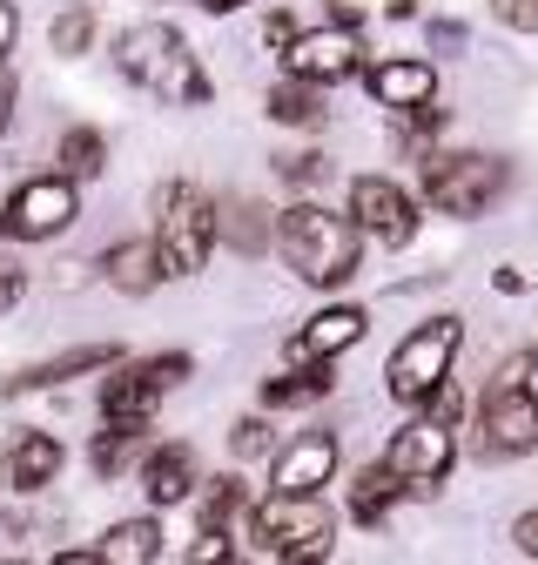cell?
<instances>
[{"label": "cell", "mask_w": 538, "mask_h": 565, "mask_svg": "<svg viewBox=\"0 0 538 565\" xmlns=\"http://www.w3.org/2000/svg\"><path fill=\"white\" fill-rule=\"evenodd\" d=\"M277 243H283L290 269H297L303 282H316V290H336V282H351V276H357V256H364V230H357V216H336V209H323V202H297V209H283Z\"/></svg>", "instance_id": "obj_1"}, {"label": "cell", "mask_w": 538, "mask_h": 565, "mask_svg": "<svg viewBox=\"0 0 538 565\" xmlns=\"http://www.w3.org/2000/svg\"><path fill=\"white\" fill-rule=\"evenodd\" d=\"M115 61H121V75H128L134 88H149V95H162V102H175V108H202V102H209V75L195 67L189 41H182L175 28H162V21L128 28V34L115 41Z\"/></svg>", "instance_id": "obj_2"}, {"label": "cell", "mask_w": 538, "mask_h": 565, "mask_svg": "<svg viewBox=\"0 0 538 565\" xmlns=\"http://www.w3.org/2000/svg\"><path fill=\"white\" fill-rule=\"evenodd\" d=\"M336 519L316 491H269L249 505V552L256 558H330Z\"/></svg>", "instance_id": "obj_3"}, {"label": "cell", "mask_w": 538, "mask_h": 565, "mask_svg": "<svg viewBox=\"0 0 538 565\" xmlns=\"http://www.w3.org/2000/svg\"><path fill=\"white\" fill-rule=\"evenodd\" d=\"M155 249L169 276H195L216 249V202L202 195L195 182H169L155 195Z\"/></svg>", "instance_id": "obj_4"}, {"label": "cell", "mask_w": 538, "mask_h": 565, "mask_svg": "<svg viewBox=\"0 0 538 565\" xmlns=\"http://www.w3.org/2000/svg\"><path fill=\"white\" fill-rule=\"evenodd\" d=\"M538 445V404H531V391H525V371H518V358L492 377V391L478 397V451L485 458H518V451H531Z\"/></svg>", "instance_id": "obj_5"}, {"label": "cell", "mask_w": 538, "mask_h": 565, "mask_svg": "<svg viewBox=\"0 0 538 565\" xmlns=\"http://www.w3.org/2000/svg\"><path fill=\"white\" fill-rule=\"evenodd\" d=\"M451 358H458V317H431L424 330H411L390 350V371H384L390 397L397 404H424L451 377Z\"/></svg>", "instance_id": "obj_6"}, {"label": "cell", "mask_w": 538, "mask_h": 565, "mask_svg": "<svg viewBox=\"0 0 538 565\" xmlns=\"http://www.w3.org/2000/svg\"><path fill=\"white\" fill-rule=\"evenodd\" d=\"M82 216V202H75V175H34L8 195V209H0V236H14V243H47L61 236L67 223Z\"/></svg>", "instance_id": "obj_7"}, {"label": "cell", "mask_w": 538, "mask_h": 565, "mask_svg": "<svg viewBox=\"0 0 538 565\" xmlns=\"http://www.w3.org/2000/svg\"><path fill=\"white\" fill-rule=\"evenodd\" d=\"M451 458H458V438H451V424L444 417H418V424H404V431L384 445V465L411 484V499H424V491H438L444 484V471H451Z\"/></svg>", "instance_id": "obj_8"}, {"label": "cell", "mask_w": 538, "mask_h": 565, "mask_svg": "<svg viewBox=\"0 0 538 565\" xmlns=\"http://www.w3.org/2000/svg\"><path fill=\"white\" fill-rule=\"evenodd\" d=\"M498 189H505V162L492 156H431L424 162V195L444 216H478Z\"/></svg>", "instance_id": "obj_9"}, {"label": "cell", "mask_w": 538, "mask_h": 565, "mask_svg": "<svg viewBox=\"0 0 538 565\" xmlns=\"http://www.w3.org/2000/svg\"><path fill=\"white\" fill-rule=\"evenodd\" d=\"M182 377H189V358H182V350L128 364V371L108 377V391H101V417H115V424H149V411L162 404V391H175Z\"/></svg>", "instance_id": "obj_10"}, {"label": "cell", "mask_w": 538, "mask_h": 565, "mask_svg": "<svg viewBox=\"0 0 538 565\" xmlns=\"http://www.w3.org/2000/svg\"><path fill=\"white\" fill-rule=\"evenodd\" d=\"M351 216H357V230L377 236L384 249H404V243L418 236L411 195H404L397 182H384V175H357V182H351Z\"/></svg>", "instance_id": "obj_11"}, {"label": "cell", "mask_w": 538, "mask_h": 565, "mask_svg": "<svg viewBox=\"0 0 538 565\" xmlns=\"http://www.w3.org/2000/svg\"><path fill=\"white\" fill-rule=\"evenodd\" d=\"M357 34L336 21V28H316V34H297L290 47H283V61H290V75H303V82H344V75H357Z\"/></svg>", "instance_id": "obj_12"}, {"label": "cell", "mask_w": 538, "mask_h": 565, "mask_svg": "<svg viewBox=\"0 0 538 565\" xmlns=\"http://www.w3.org/2000/svg\"><path fill=\"white\" fill-rule=\"evenodd\" d=\"M336 471V438L330 431H303L277 451V465H269V484L277 491H323Z\"/></svg>", "instance_id": "obj_13"}, {"label": "cell", "mask_w": 538, "mask_h": 565, "mask_svg": "<svg viewBox=\"0 0 538 565\" xmlns=\"http://www.w3.org/2000/svg\"><path fill=\"white\" fill-rule=\"evenodd\" d=\"M357 337H364V310L336 303V310H316V317L297 330L290 358H297V364H330V358H344V350H351Z\"/></svg>", "instance_id": "obj_14"}, {"label": "cell", "mask_w": 538, "mask_h": 565, "mask_svg": "<svg viewBox=\"0 0 538 565\" xmlns=\"http://www.w3.org/2000/svg\"><path fill=\"white\" fill-rule=\"evenodd\" d=\"M115 364H121L115 343H82V350H61V358H47V364L8 377V397H21V391H54V384H67V377H82V371H115Z\"/></svg>", "instance_id": "obj_15"}, {"label": "cell", "mask_w": 538, "mask_h": 565, "mask_svg": "<svg viewBox=\"0 0 538 565\" xmlns=\"http://www.w3.org/2000/svg\"><path fill=\"white\" fill-rule=\"evenodd\" d=\"M370 95L384 102V108H397V115H411V108H424L431 95H438V75H431V61H384V67H370Z\"/></svg>", "instance_id": "obj_16"}, {"label": "cell", "mask_w": 538, "mask_h": 565, "mask_svg": "<svg viewBox=\"0 0 538 565\" xmlns=\"http://www.w3.org/2000/svg\"><path fill=\"white\" fill-rule=\"evenodd\" d=\"M101 276L115 282L121 297H142V290H155L169 269H162V249H155V236H149V243H115V249L101 256Z\"/></svg>", "instance_id": "obj_17"}, {"label": "cell", "mask_w": 538, "mask_h": 565, "mask_svg": "<svg viewBox=\"0 0 538 565\" xmlns=\"http://www.w3.org/2000/svg\"><path fill=\"white\" fill-rule=\"evenodd\" d=\"M142 491H149L155 505L189 499V491H195V451H189V445H162V451H149V458H142Z\"/></svg>", "instance_id": "obj_18"}, {"label": "cell", "mask_w": 538, "mask_h": 565, "mask_svg": "<svg viewBox=\"0 0 538 565\" xmlns=\"http://www.w3.org/2000/svg\"><path fill=\"white\" fill-rule=\"evenodd\" d=\"M397 499H411V484H404L384 458H377V465H364V471H357V484H351V512H357L364 525H384Z\"/></svg>", "instance_id": "obj_19"}, {"label": "cell", "mask_w": 538, "mask_h": 565, "mask_svg": "<svg viewBox=\"0 0 538 565\" xmlns=\"http://www.w3.org/2000/svg\"><path fill=\"white\" fill-rule=\"evenodd\" d=\"M54 471H61V445H54L47 431H28V438L8 451V484H14V491H41V484H54Z\"/></svg>", "instance_id": "obj_20"}, {"label": "cell", "mask_w": 538, "mask_h": 565, "mask_svg": "<svg viewBox=\"0 0 538 565\" xmlns=\"http://www.w3.org/2000/svg\"><path fill=\"white\" fill-rule=\"evenodd\" d=\"M95 552H101V565H149V558H162V525L155 519H128Z\"/></svg>", "instance_id": "obj_21"}, {"label": "cell", "mask_w": 538, "mask_h": 565, "mask_svg": "<svg viewBox=\"0 0 538 565\" xmlns=\"http://www.w3.org/2000/svg\"><path fill=\"white\" fill-rule=\"evenodd\" d=\"M269 121H283V128H316V121H323V82H303V75L277 82V88H269Z\"/></svg>", "instance_id": "obj_22"}, {"label": "cell", "mask_w": 538, "mask_h": 565, "mask_svg": "<svg viewBox=\"0 0 538 565\" xmlns=\"http://www.w3.org/2000/svg\"><path fill=\"white\" fill-rule=\"evenodd\" d=\"M330 364H303V371H290V377H262V404L269 411H303V404H316V397H330Z\"/></svg>", "instance_id": "obj_23"}, {"label": "cell", "mask_w": 538, "mask_h": 565, "mask_svg": "<svg viewBox=\"0 0 538 565\" xmlns=\"http://www.w3.org/2000/svg\"><path fill=\"white\" fill-rule=\"evenodd\" d=\"M142 431H149V424H115V417H108V431H101V438H95V451H88V458H95V471H101V478H115L134 451H142Z\"/></svg>", "instance_id": "obj_24"}, {"label": "cell", "mask_w": 538, "mask_h": 565, "mask_svg": "<svg viewBox=\"0 0 538 565\" xmlns=\"http://www.w3.org/2000/svg\"><path fill=\"white\" fill-rule=\"evenodd\" d=\"M249 505V484L243 478H216L209 491H202V532H223L229 539V519Z\"/></svg>", "instance_id": "obj_25"}, {"label": "cell", "mask_w": 538, "mask_h": 565, "mask_svg": "<svg viewBox=\"0 0 538 565\" xmlns=\"http://www.w3.org/2000/svg\"><path fill=\"white\" fill-rule=\"evenodd\" d=\"M236 243V249H262L269 243V223H262V209L256 202H229V209H216V243Z\"/></svg>", "instance_id": "obj_26"}, {"label": "cell", "mask_w": 538, "mask_h": 565, "mask_svg": "<svg viewBox=\"0 0 538 565\" xmlns=\"http://www.w3.org/2000/svg\"><path fill=\"white\" fill-rule=\"evenodd\" d=\"M101 162H108V141L95 128H67L61 135V175H101Z\"/></svg>", "instance_id": "obj_27"}, {"label": "cell", "mask_w": 538, "mask_h": 565, "mask_svg": "<svg viewBox=\"0 0 538 565\" xmlns=\"http://www.w3.org/2000/svg\"><path fill=\"white\" fill-rule=\"evenodd\" d=\"M95 41V14L88 8H67L61 21H54V54H82Z\"/></svg>", "instance_id": "obj_28"}, {"label": "cell", "mask_w": 538, "mask_h": 565, "mask_svg": "<svg viewBox=\"0 0 538 565\" xmlns=\"http://www.w3.org/2000/svg\"><path fill=\"white\" fill-rule=\"evenodd\" d=\"M492 14H498L512 34H538V0H492Z\"/></svg>", "instance_id": "obj_29"}, {"label": "cell", "mask_w": 538, "mask_h": 565, "mask_svg": "<svg viewBox=\"0 0 538 565\" xmlns=\"http://www.w3.org/2000/svg\"><path fill=\"white\" fill-rule=\"evenodd\" d=\"M236 451H243V458H262V451H269V424H262V417H243V424H236Z\"/></svg>", "instance_id": "obj_30"}, {"label": "cell", "mask_w": 538, "mask_h": 565, "mask_svg": "<svg viewBox=\"0 0 538 565\" xmlns=\"http://www.w3.org/2000/svg\"><path fill=\"white\" fill-rule=\"evenodd\" d=\"M21 290H28V269L0 256V310H14V303H21Z\"/></svg>", "instance_id": "obj_31"}, {"label": "cell", "mask_w": 538, "mask_h": 565, "mask_svg": "<svg viewBox=\"0 0 538 565\" xmlns=\"http://www.w3.org/2000/svg\"><path fill=\"white\" fill-rule=\"evenodd\" d=\"M283 175L290 182H316V175H330V162L323 156H283Z\"/></svg>", "instance_id": "obj_32"}, {"label": "cell", "mask_w": 538, "mask_h": 565, "mask_svg": "<svg viewBox=\"0 0 538 565\" xmlns=\"http://www.w3.org/2000/svg\"><path fill=\"white\" fill-rule=\"evenodd\" d=\"M512 539H518V552H525V558H538V512H525V519L512 525Z\"/></svg>", "instance_id": "obj_33"}, {"label": "cell", "mask_w": 538, "mask_h": 565, "mask_svg": "<svg viewBox=\"0 0 538 565\" xmlns=\"http://www.w3.org/2000/svg\"><path fill=\"white\" fill-rule=\"evenodd\" d=\"M14 121V75H8V61H0V135H8Z\"/></svg>", "instance_id": "obj_34"}, {"label": "cell", "mask_w": 538, "mask_h": 565, "mask_svg": "<svg viewBox=\"0 0 538 565\" xmlns=\"http://www.w3.org/2000/svg\"><path fill=\"white\" fill-rule=\"evenodd\" d=\"M262 41H269V47H290V41H297V28H290L283 14H269V28H262Z\"/></svg>", "instance_id": "obj_35"}, {"label": "cell", "mask_w": 538, "mask_h": 565, "mask_svg": "<svg viewBox=\"0 0 538 565\" xmlns=\"http://www.w3.org/2000/svg\"><path fill=\"white\" fill-rule=\"evenodd\" d=\"M14 34H21V14L8 8V0H0V54H8V47H14Z\"/></svg>", "instance_id": "obj_36"}, {"label": "cell", "mask_w": 538, "mask_h": 565, "mask_svg": "<svg viewBox=\"0 0 538 565\" xmlns=\"http://www.w3.org/2000/svg\"><path fill=\"white\" fill-rule=\"evenodd\" d=\"M202 8H209V14H236V8H243V0H202Z\"/></svg>", "instance_id": "obj_37"}, {"label": "cell", "mask_w": 538, "mask_h": 565, "mask_svg": "<svg viewBox=\"0 0 538 565\" xmlns=\"http://www.w3.org/2000/svg\"><path fill=\"white\" fill-rule=\"evenodd\" d=\"M0 478H8V458H0Z\"/></svg>", "instance_id": "obj_38"}, {"label": "cell", "mask_w": 538, "mask_h": 565, "mask_svg": "<svg viewBox=\"0 0 538 565\" xmlns=\"http://www.w3.org/2000/svg\"><path fill=\"white\" fill-rule=\"evenodd\" d=\"M195 8H202V0H195Z\"/></svg>", "instance_id": "obj_39"}]
</instances>
